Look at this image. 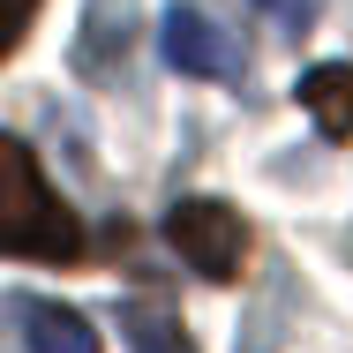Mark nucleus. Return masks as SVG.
Here are the masks:
<instances>
[{
  "mask_svg": "<svg viewBox=\"0 0 353 353\" xmlns=\"http://www.w3.org/2000/svg\"><path fill=\"white\" fill-rule=\"evenodd\" d=\"M0 256H15V263H75L83 256V218L53 196L38 150L23 136H0Z\"/></svg>",
  "mask_w": 353,
  "mask_h": 353,
  "instance_id": "obj_1",
  "label": "nucleus"
},
{
  "mask_svg": "<svg viewBox=\"0 0 353 353\" xmlns=\"http://www.w3.org/2000/svg\"><path fill=\"white\" fill-rule=\"evenodd\" d=\"M165 241H173V256L196 271V279H241V263H248V225L233 203H211V196H188V203H173L165 211Z\"/></svg>",
  "mask_w": 353,
  "mask_h": 353,
  "instance_id": "obj_2",
  "label": "nucleus"
},
{
  "mask_svg": "<svg viewBox=\"0 0 353 353\" xmlns=\"http://www.w3.org/2000/svg\"><path fill=\"white\" fill-rule=\"evenodd\" d=\"M158 46H165V68H173V75H196V83H241V46L218 30L203 8H188V0L165 8Z\"/></svg>",
  "mask_w": 353,
  "mask_h": 353,
  "instance_id": "obj_3",
  "label": "nucleus"
},
{
  "mask_svg": "<svg viewBox=\"0 0 353 353\" xmlns=\"http://www.w3.org/2000/svg\"><path fill=\"white\" fill-rule=\"evenodd\" d=\"M8 323H15L23 353H98L90 316H75L61 301H38V293H8Z\"/></svg>",
  "mask_w": 353,
  "mask_h": 353,
  "instance_id": "obj_4",
  "label": "nucleus"
},
{
  "mask_svg": "<svg viewBox=\"0 0 353 353\" xmlns=\"http://www.w3.org/2000/svg\"><path fill=\"white\" fill-rule=\"evenodd\" d=\"M301 105L316 113V128L331 143H353V68L346 61H316L301 75Z\"/></svg>",
  "mask_w": 353,
  "mask_h": 353,
  "instance_id": "obj_5",
  "label": "nucleus"
},
{
  "mask_svg": "<svg viewBox=\"0 0 353 353\" xmlns=\"http://www.w3.org/2000/svg\"><path fill=\"white\" fill-rule=\"evenodd\" d=\"M121 339H128V353H196L181 316L158 308V301H121Z\"/></svg>",
  "mask_w": 353,
  "mask_h": 353,
  "instance_id": "obj_6",
  "label": "nucleus"
},
{
  "mask_svg": "<svg viewBox=\"0 0 353 353\" xmlns=\"http://www.w3.org/2000/svg\"><path fill=\"white\" fill-rule=\"evenodd\" d=\"M30 15H38V0H0V61L15 53V38L30 30Z\"/></svg>",
  "mask_w": 353,
  "mask_h": 353,
  "instance_id": "obj_7",
  "label": "nucleus"
},
{
  "mask_svg": "<svg viewBox=\"0 0 353 353\" xmlns=\"http://www.w3.org/2000/svg\"><path fill=\"white\" fill-rule=\"evenodd\" d=\"M256 8H263V15L279 23V30H293V38H301V30L316 23V0H256Z\"/></svg>",
  "mask_w": 353,
  "mask_h": 353,
  "instance_id": "obj_8",
  "label": "nucleus"
}]
</instances>
